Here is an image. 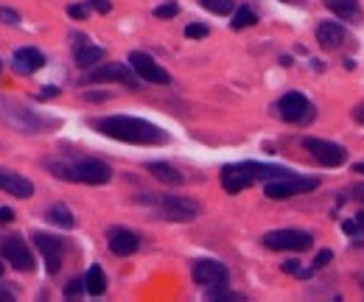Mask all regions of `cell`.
<instances>
[{
    "label": "cell",
    "instance_id": "obj_1",
    "mask_svg": "<svg viewBox=\"0 0 364 302\" xmlns=\"http://www.w3.org/2000/svg\"><path fill=\"white\" fill-rule=\"evenodd\" d=\"M93 129L112 137V140H121V143H135V146H160L168 140V135L143 121V118H132V115H109V118H98L93 121Z\"/></svg>",
    "mask_w": 364,
    "mask_h": 302
},
{
    "label": "cell",
    "instance_id": "obj_2",
    "mask_svg": "<svg viewBox=\"0 0 364 302\" xmlns=\"http://www.w3.org/2000/svg\"><path fill=\"white\" fill-rule=\"evenodd\" d=\"M45 168L68 182H84V185H107L112 179V168L101 160H76V163H62V160H48Z\"/></svg>",
    "mask_w": 364,
    "mask_h": 302
},
{
    "label": "cell",
    "instance_id": "obj_3",
    "mask_svg": "<svg viewBox=\"0 0 364 302\" xmlns=\"http://www.w3.org/2000/svg\"><path fill=\"white\" fill-rule=\"evenodd\" d=\"M314 238L303 229H272L264 235V246L275 252H305L311 249Z\"/></svg>",
    "mask_w": 364,
    "mask_h": 302
},
{
    "label": "cell",
    "instance_id": "obj_4",
    "mask_svg": "<svg viewBox=\"0 0 364 302\" xmlns=\"http://www.w3.org/2000/svg\"><path fill=\"white\" fill-rule=\"evenodd\" d=\"M317 185H319L317 176H297V174H291V176L266 182V185H264V193H266L269 199H291V196H297V193L314 190Z\"/></svg>",
    "mask_w": 364,
    "mask_h": 302
},
{
    "label": "cell",
    "instance_id": "obj_5",
    "mask_svg": "<svg viewBox=\"0 0 364 302\" xmlns=\"http://www.w3.org/2000/svg\"><path fill=\"white\" fill-rule=\"evenodd\" d=\"M303 146H305V149H308V154H311L319 165H325V168H336V165H342V163L347 160L344 149H342L339 143H331V140L305 137V140H303Z\"/></svg>",
    "mask_w": 364,
    "mask_h": 302
},
{
    "label": "cell",
    "instance_id": "obj_6",
    "mask_svg": "<svg viewBox=\"0 0 364 302\" xmlns=\"http://www.w3.org/2000/svg\"><path fill=\"white\" fill-rule=\"evenodd\" d=\"M157 207H160V216L168 221H194L199 216V204L185 196H162Z\"/></svg>",
    "mask_w": 364,
    "mask_h": 302
},
{
    "label": "cell",
    "instance_id": "obj_7",
    "mask_svg": "<svg viewBox=\"0 0 364 302\" xmlns=\"http://www.w3.org/2000/svg\"><path fill=\"white\" fill-rule=\"evenodd\" d=\"M0 252L9 260V266H15L17 271H31L34 269V255L29 249V243L20 235H9L0 241Z\"/></svg>",
    "mask_w": 364,
    "mask_h": 302
},
{
    "label": "cell",
    "instance_id": "obj_8",
    "mask_svg": "<svg viewBox=\"0 0 364 302\" xmlns=\"http://www.w3.org/2000/svg\"><path fill=\"white\" fill-rule=\"evenodd\" d=\"M278 112L283 121L289 123H303V121H311L314 118V107L311 101L303 96V93H286L280 101H278Z\"/></svg>",
    "mask_w": 364,
    "mask_h": 302
},
{
    "label": "cell",
    "instance_id": "obj_9",
    "mask_svg": "<svg viewBox=\"0 0 364 302\" xmlns=\"http://www.w3.org/2000/svg\"><path fill=\"white\" fill-rule=\"evenodd\" d=\"M129 68L143 79V82H151V84H168L171 76L165 73V68H160L149 54L143 51H132L129 54Z\"/></svg>",
    "mask_w": 364,
    "mask_h": 302
},
{
    "label": "cell",
    "instance_id": "obj_10",
    "mask_svg": "<svg viewBox=\"0 0 364 302\" xmlns=\"http://www.w3.org/2000/svg\"><path fill=\"white\" fill-rule=\"evenodd\" d=\"M227 280H230V271L225 263H219V260H197L194 263V282L197 285L219 288V285H227Z\"/></svg>",
    "mask_w": 364,
    "mask_h": 302
},
{
    "label": "cell",
    "instance_id": "obj_11",
    "mask_svg": "<svg viewBox=\"0 0 364 302\" xmlns=\"http://www.w3.org/2000/svg\"><path fill=\"white\" fill-rule=\"evenodd\" d=\"M34 243H37V249H40V252H43V257H45V269H48L51 274H56V271L62 269L65 243H62L59 238L48 235V232H34Z\"/></svg>",
    "mask_w": 364,
    "mask_h": 302
},
{
    "label": "cell",
    "instance_id": "obj_12",
    "mask_svg": "<svg viewBox=\"0 0 364 302\" xmlns=\"http://www.w3.org/2000/svg\"><path fill=\"white\" fill-rule=\"evenodd\" d=\"M84 82H90V84H101V82L135 84V76H132V70H129L126 65H121V62H107V65H96V68L87 73Z\"/></svg>",
    "mask_w": 364,
    "mask_h": 302
},
{
    "label": "cell",
    "instance_id": "obj_13",
    "mask_svg": "<svg viewBox=\"0 0 364 302\" xmlns=\"http://www.w3.org/2000/svg\"><path fill=\"white\" fill-rule=\"evenodd\" d=\"M43 65H45V54H43L40 48H31V45L17 48L15 56H12V70L20 73V76H31V73H37Z\"/></svg>",
    "mask_w": 364,
    "mask_h": 302
},
{
    "label": "cell",
    "instance_id": "obj_14",
    "mask_svg": "<svg viewBox=\"0 0 364 302\" xmlns=\"http://www.w3.org/2000/svg\"><path fill=\"white\" fill-rule=\"evenodd\" d=\"M255 179L250 174V165L247 163H238V165H225L222 168V188L227 193H241L244 188H250Z\"/></svg>",
    "mask_w": 364,
    "mask_h": 302
},
{
    "label": "cell",
    "instance_id": "obj_15",
    "mask_svg": "<svg viewBox=\"0 0 364 302\" xmlns=\"http://www.w3.org/2000/svg\"><path fill=\"white\" fill-rule=\"evenodd\" d=\"M107 241H109V249H112L118 257L135 255V252H137V246H140L137 232H132V229H126V227H112V229H109V235H107Z\"/></svg>",
    "mask_w": 364,
    "mask_h": 302
},
{
    "label": "cell",
    "instance_id": "obj_16",
    "mask_svg": "<svg viewBox=\"0 0 364 302\" xmlns=\"http://www.w3.org/2000/svg\"><path fill=\"white\" fill-rule=\"evenodd\" d=\"M0 190L3 193H12L15 199H29L34 196V185L31 179L15 174V171H6V168H0Z\"/></svg>",
    "mask_w": 364,
    "mask_h": 302
},
{
    "label": "cell",
    "instance_id": "obj_17",
    "mask_svg": "<svg viewBox=\"0 0 364 302\" xmlns=\"http://www.w3.org/2000/svg\"><path fill=\"white\" fill-rule=\"evenodd\" d=\"M344 29L339 26V23H319V29H317V43H319V48H325V51H336V48H342L344 45Z\"/></svg>",
    "mask_w": 364,
    "mask_h": 302
},
{
    "label": "cell",
    "instance_id": "obj_18",
    "mask_svg": "<svg viewBox=\"0 0 364 302\" xmlns=\"http://www.w3.org/2000/svg\"><path fill=\"white\" fill-rule=\"evenodd\" d=\"M325 6L331 9V15L347 20V23H361V6L356 0H325Z\"/></svg>",
    "mask_w": 364,
    "mask_h": 302
},
{
    "label": "cell",
    "instance_id": "obj_19",
    "mask_svg": "<svg viewBox=\"0 0 364 302\" xmlns=\"http://www.w3.org/2000/svg\"><path fill=\"white\" fill-rule=\"evenodd\" d=\"M101 59H104V48H98V45H87V43H79V45H76V54H73L76 68H82V70L96 68Z\"/></svg>",
    "mask_w": 364,
    "mask_h": 302
},
{
    "label": "cell",
    "instance_id": "obj_20",
    "mask_svg": "<svg viewBox=\"0 0 364 302\" xmlns=\"http://www.w3.org/2000/svg\"><path fill=\"white\" fill-rule=\"evenodd\" d=\"M250 165V174H252V179L258 182H272V179H283V176H291L294 171H289V168H283V165H264V163H247Z\"/></svg>",
    "mask_w": 364,
    "mask_h": 302
},
{
    "label": "cell",
    "instance_id": "obj_21",
    "mask_svg": "<svg viewBox=\"0 0 364 302\" xmlns=\"http://www.w3.org/2000/svg\"><path fill=\"white\" fill-rule=\"evenodd\" d=\"M146 171H149L154 179H160L162 185H182V174H179L174 165H168V163H149Z\"/></svg>",
    "mask_w": 364,
    "mask_h": 302
},
{
    "label": "cell",
    "instance_id": "obj_22",
    "mask_svg": "<svg viewBox=\"0 0 364 302\" xmlns=\"http://www.w3.org/2000/svg\"><path fill=\"white\" fill-rule=\"evenodd\" d=\"M45 218H48L51 224L62 227V229H73V224H76L73 213H70V210H68L65 204H51V207L45 210Z\"/></svg>",
    "mask_w": 364,
    "mask_h": 302
},
{
    "label": "cell",
    "instance_id": "obj_23",
    "mask_svg": "<svg viewBox=\"0 0 364 302\" xmlns=\"http://www.w3.org/2000/svg\"><path fill=\"white\" fill-rule=\"evenodd\" d=\"M84 285H87V291H90L93 296H101V294L107 291V274H104V269H101L98 263L87 269V277H84Z\"/></svg>",
    "mask_w": 364,
    "mask_h": 302
},
{
    "label": "cell",
    "instance_id": "obj_24",
    "mask_svg": "<svg viewBox=\"0 0 364 302\" xmlns=\"http://www.w3.org/2000/svg\"><path fill=\"white\" fill-rule=\"evenodd\" d=\"M258 23V17H255V12L250 9V6H241L236 15H233V29L236 31H241V29H247V26H255Z\"/></svg>",
    "mask_w": 364,
    "mask_h": 302
},
{
    "label": "cell",
    "instance_id": "obj_25",
    "mask_svg": "<svg viewBox=\"0 0 364 302\" xmlns=\"http://www.w3.org/2000/svg\"><path fill=\"white\" fill-rule=\"evenodd\" d=\"M199 3H202L208 12H213V15H230V12L236 9L233 0H199Z\"/></svg>",
    "mask_w": 364,
    "mask_h": 302
},
{
    "label": "cell",
    "instance_id": "obj_26",
    "mask_svg": "<svg viewBox=\"0 0 364 302\" xmlns=\"http://www.w3.org/2000/svg\"><path fill=\"white\" fill-rule=\"evenodd\" d=\"M176 12H179L176 3H162V6L154 9V17H160V20H171V17H176Z\"/></svg>",
    "mask_w": 364,
    "mask_h": 302
},
{
    "label": "cell",
    "instance_id": "obj_27",
    "mask_svg": "<svg viewBox=\"0 0 364 302\" xmlns=\"http://www.w3.org/2000/svg\"><path fill=\"white\" fill-rule=\"evenodd\" d=\"M84 288H87V285H84V280H82V277H73V280L68 282V288H65V296H68V299H76Z\"/></svg>",
    "mask_w": 364,
    "mask_h": 302
},
{
    "label": "cell",
    "instance_id": "obj_28",
    "mask_svg": "<svg viewBox=\"0 0 364 302\" xmlns=\"http://www.w3.org/2000/svg\"><path fill=\"white\" fill-rule=\"evenodd\" d=\"M211 31H208V26L205 23H191L188 29H185V37H191V40H202V37H208Z\"/></svg>",
    "mask_w": 364,
    "mask_h": 302
},
{
    "label": "cell",
    "instance_id": "obj_29",
    "mask_svg": "<svg viewBox=\"0 0 364 302\" xmlns=\"http://www.w3.org/2000/svg\"><path fill=\"white\" fill-rule=\"evenodd\" d=\"M342 229H344V235H350V238H364V227L353 218V221H342Z\"/></svg>",
    "mask_w": 364,
    "mask_h": 302
},
{
    "label": "cell",
    "instance_id": "obj_30",
    "mask_svg": "<svg viewBox=\"0 0 364 302\" xmlns=\"http://www.w3.org/2000/svg\"><path fill=\"white\" fill-rule=\"evenodd\" d=\"M90 9H93V6H87V3H76V6L68 9V15H70L73 20H84V17H90Z\"/></svg>",
    "mask_w": 364,
    "mask_h": 302
},
{
    "label": "cell",
    "instance_id": "obj_31",
    "mask_svg": "<svg viewBox=\"0 0 364 302\" xmlns=\"http://www.w3.org/2000/svg\"><path fill=\"white\" fill-rule=\"evenodd\" d=\"M211 299H241V294H233V291H225V285H219V288H211V294H208Z\"/></svg>",
    "mask_w": 364,
    "mask_h": 302
},
{
    "label": "cell",
    "instance_id": "obj_32",
    "mask_svg": "<svg viewBox=\"0 0 364 302\" xmlns=\"http://www.w3.org/2000/svg\"><path fill=\"white\" fill-rule=\"evenodd\" d=\"M0 23H9V26H17L20 23V15L15 9H3L0 6Z\"/></svg>",
    "mask_w": 364,
    "mask_h": 302
},
{
    "label": "cell",
    "instance_id": "obj_33",
    "mask_svg": "<svg viewBox=\"0 0 364 302\" xmlns=\"http://www.w3.org/2000/svg\"><path fill=\"white\" fill-rule=\"evenodd\" d=\"M331 260H333L331 249H322V252H317V257H314V269H322V266H328Z\"/></svg>",
    "mask_w": 364,
    "mask_h": 302
},
{
    "label": "cell",
    "instance_id": "obj_34",
    "mask_svg": "<svg viewBox=\"0 0 364 302\" xmlns=\"http://www.w3.org/2000/svg\"><path fill=\"white\" fill-rule=\"evenodd\" d=\"M347 196H350L353 202H361V204H364V182H361V185H353V188L347 190Z\"/></svg>",
    "mask_w": 364,
    "mask_h": 302
},
{
    "label": "cell",
    "instance_id": "obj_35",
    "mask_svg": "<svg viewBox=\"0 0 364 302\" xmlns=\"http://www.w3.org/2000/svg\"><path fill=\"white\" fill-rule=\"evenodd\" d=\"M96 12H101V15H107L109 9H112V3H109V0H93V3H90Z\"/></svg>",
    "mask_w": 364,
    "mask_h": 302
},
{
    "label": "cell",
    "instance_id": "obj_36",
    "mask_svg": "<svg viewBox=\"0 0 364 302\" xmlns=\"http://www.w3.org/2000/svg\"><path fill=\"white\" fill-rule=\"evenodd\" d=\"M9 221H15V210L0 207V224H9Z\"/></svg>",
    "mask_w": 364,
    "mask_h": 302
},
{
    "label": "cell",
    "instance_id": "obj_37",
    "mask_svg": "<svg viewBox=\"0 0 364 302\" xmlns=\"http://www.w3.org/2000/svg\"><path fill=\"white\" fill-rule=\"evenodd\" d=\"M9 299H15V291L6 288V285H0V302H9Z\"/></svg>",
    "mask_w": 364,
    "mask_h": 302
},
{
    "label": "cell",
    "instance_id": "obj_38",
    "mask_svg": "<svg viewBox=\"0 0 364 302\" xmlns=\"http://www.w3.org/2000/svg\"><path fill=\"white\" fill-rule=\"evenodd\" d=\"M353 121L364 123V104H356V107H353Z\"/></svg>",
    "mask_w": 364,
    "mask_h": 302
},
{
    "label": "cell",
    "instance_id": "obj_39",
    "mask_svg": "<svg viewBox=\"0 0 364 302\" xmlns=\"http://www.w3.org/2000/svg\"><path fill=\"white\" fill-rule=\"evenodd\" d=\"M283 271H289V274H297V271H300L297 260H286V263H283Z\"/></svg>",
    "mask_w": 364,
    "mask_h": 302
},
{
    "label": "cell",
    "instance_id": "obj_40",
    "mask_svg": "<svg viewBox=\"0 0 364 302\" xmlns=\"http://www.w3.org/2000/svg\"><path fill=\"white\" fill-rule=\"evenodd\" d=\"M43 96H45V98H48V96H59V90H56V87H48V90H43Z\"/></svg>",
    "mask_w": 364,
    "mask_h": 302
},
{
    "label": "cell",
    "instance_id": "obj_41",
    "mask_svg": "<svg viewBox=\"0 0 364 302\" xmlns=\"http://www.w3.org/2000/svg\"><path fill=\"white\" fill-rule=\"evenodd\" d=\"M356 221H358V224H361V227H364V210H361V213H358V216H356Z\"/></svg>",
    "mask_w": 364,
    "mask_h": 302
},
{
    "label": "cell",
    "instance_id": "obj_42",
    "mask_svg": "<svg viewBox=\"0 0 364 302\" xmlns=\"http://www.w3.org/2000/svg\"><path fill=\"white\" fill-rule=\"evenodd\" d=\"M0 274H3V263H0Z\"/></svg>",
    "mask_w": 364,
    "mask_h": 302
},
{
    "label": "cell",
    "instance_id": "obj_43",
    "mask_svg": "<svg viewBox=\"0 0 364 302\" xmlns=\"http://www.w3.org/2000/svg\"><path fill=\"white\" fill-rule=\"evenodd\" d=\"M286 3H294V0H286Z\"/></svg>",
    "mask_w": 364,
    "mask_h": 302
}]
</instances>
